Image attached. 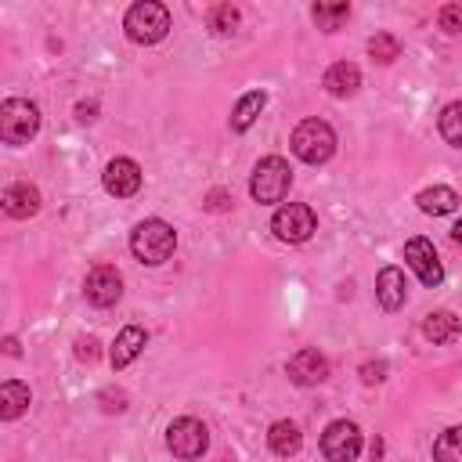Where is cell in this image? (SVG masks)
<instances>
[{
    "label": "cell",
    "mask_w": 462,
    "mask_h": 462,
    "mask_svg": "<svg viewBox=\"0 0 462 462\" xmlns=\"http://www.w3.org/2000/svg\"><path fill=\"white\" fill-rule=\"evenodd\" d=\"M173 249H177V231H173L166 220H159V217L141 220V224L130 231V253H134L141 263H148V267L170 260Z\"/></svg>",
    "instance_id": "1"
},
{
    "label": "cell",
    "mask_w": 462,
    "mask_h": 462,
    "mask_svg": "<svg viewBox=\"0 0 462 462\" xmlns=\"http://www.w3.org/2000/svg\"><path fill=\"white\" fill-rule=\"evenodd\" d=\"M289 144H292V155H296V159H303L307 166H321V162H328L332 152H336V130H332L325 119H303V123L292 130Z\"/></svg>",
    "instance_id": "2"
},
{
    "label": "cell",
    "mask_w": 462,
    "mask_h": 462,
    "mask_svg": "<svg viewBox=\"0 0 462 462\" xmlns=\"http://www.w3.org/2000/svg\"><path fill=\"white\" fill-rule=\"evenodd\" d=\"M123 29H126V36H130L134 43L152 47V43H159V40L170 32V11H166V4H159V0H141V4H134V7L126 11Z\"/></svg>",
    "instance_id": "3"
},
{
    "label": "cell",
    "mask_w": 462,
    "mask_h": 462,
    "mask_svg": "<svg viewBox=\"0 0 462 462\" xmlns=\"http://www.w3.org/2000/svg\"><path fill=\"white\" fill-rule=\"evenodd\" d=\"M292 188V170L282 155H267L256 162L253 177H249V195L260 202V206H271V202H282Z\"/></svg>",
    "instance_id": "4"
},
{
    "label": "cell",
    "mask_w": 462,
    "mask_h": 462,
    "mask_svg": "<svg viewBox=\"0 0 462 462\" xmlns=\"http://www.w3.org/2000/svg\"><path fill=\"white\" fill-rule=\"evenodd\" d=\"M40 130V108L25 97H7L0 105V137L4 144H29Z\"/></svg>",
    "instance_id": "5"
},
{
    "label": "cell",
    "mask_w": 462,
    "mask_h": 462,
    "mask_svg": "<svg viewBox=\"0 0 462 462\" xmlns=\"http://www.w3.org/2000/svg\"><path fill=\"white\" fill-rule=\"evenodd\" d=\"M166 448H170L173 458L195 462V458H202L206 448H209V430H206L199 419L180 415V419H173L170 430H166Z\"/></svg>",
    "instance_id": "6"
},
{
    "label": "cell",
    "mask_w": 462,
    "mask_h": 462,
    "mask_svg": "<svg viewBox=\"0 0 462 462\" xmlns=\"http://www.w3.org/2000/svg\"><path fill=\"white\" fill-rule=\"evenodd\" d=\"M271 231H274V238L296 245V242H307L318 231V217H314V209L307 202H285V206L274 209Z\"/></svg>",
    "instance_id": "7"
},
{
    "label": "cell",
    "mask_w": 462,
    "mask_h": 462,
    "mask_svg": "<svg viewBox=\"0 0 462 462\" xmlns=\"http://www.w3.org/2000/svg\"><path fill=\"white\" fill-rule=\"evenodd\" d=\"M321 455L328 462H354L361 455V430L350 419H336L321 433Z\"/></svg>",
    "instance_id": "8"
},
{
    "label": "cell",
    "mask_w": 462,
    "mask_h": 462,
    "mask_svg": "<svg viewBox=\"0 0 462 462\" xmlns=\"http://www.w3.org/2000/svg\"><path fill=\"white\" fill-rule=\"evenodd\" d=\"M404 260H408V267L419 274V282L426 289H437L444 282V267H440V256H437L430 238H408L404 242Z\"/></svg>",
    "instance_id": "9"
},
{
    "label": "cell",
    "mask_w": 462,
    "mask_h": 462,
    "mask_svg": "<svg viewBox=\"0 0 462 462\" xmlns=\"http://www.w3.org/2000/svg\"><path fill=\"white\" fill-rule=\"evenodd\" d=\"M83 296L90 307H112L123 296V274L112 263L90 267V274L83 278Z\"/></svg>",
    "instance_id": "10"
},
{
    "label": "cell",
    "mask_w": 462,
    "mask_h": 462,
    "mask_svg": "<svg viewBox=\"0 0 462 462\" xmlns=\"http://www.w3.org/2000/svg\"><path fill=\"white\" fill-rule=\"evenodd\" d=\"M101 184H105L108 195H116V199H130V195L141 191V166H137L134 159L119 155V159H112V162L105 166Z\"/></svg>",
    "instance_id": "11"
},
{
    "label": "cell",
    "mask_w": 462,
    "mask_h": 462,
    "mask_svg": "<svg viewBox=\"0 0 462 462\" xmlns=\"http://www.w3.org/2000/svg\"><path fill=\"white\" fill-rule=\"evenodd\" d=\"M285 372H289V379H292L296 386H318V383L328 379V361H325V354L303 346V350H296V354L289 357Z\"/></svg>",
    "instance_id": "12"
},
{
    "label": "cell",
    "mask_w": 462,
    "mask_h": 462,
    "mask_svg": "<svg viewBox=\"0 0 462 462\" xmlns=\"http://www.w3.org/2000/svg\"><path fill=\"white\" fill-rule=\"evenodd\" d=\"M375 300H379L383 310L404 307L408 285H404V271H401V267H383V271L375 274Z\"/></svg>",
    "instance_id": "13"
},
{
    "label": "cell",
    "mask_w": 462,
    "mask_h": 462,
    "mask_svg": "<svg viewBox=\"0 0 462 462\" xmlns=\"http://www.w3.org/2000/svg\"><path fill=\"white\" fill-rule=\"evenodd\" d=\"M325 90L332 94V97H350V94H357V87H361V69L354 65V61H336V65H328L325 69Z\"/></svg>",
    "instance_id": "14"
},
{
    "label": "cell",
    "mask_w": 462,
    "mask_h": 462,
    "mask_svg": "<svg viewBox=\"0 0 462 462\" xmlns=\"http://www.w3.org/2000/svg\"><path fill=\"white\" fill-rule=\"evenodd\" d=\"M4 213L14 220H29L40 213V191L32 184H11L4 191Z\"/></svg>",
    "instance_id": "15"
},
{
    "label": "cell",
    "mask_w": 462,
    "mask_h": 462,
    "mask_svg": "<svg viewBox=\"0 0 462 462\" xmlns=\"http://www.w3.org/2000/svg\"><path fill=\"white\" fill-rule=\"evenodd\" d=\"M422 336H426L430 343H437V346L455 343V339L462 336V321H458L451 310H430L426 321H422Z\"/></svg>",
    "instance_id": "16"
},
{
    "label": "cell",
    "mask_w": 462,
    "mask_h": 462,
    "mask_svg": "<svg viewBox=\"0 0 462 462\" xmlns=\"http://www.w3.org/2000/svg\"><path fill=\"white\" fill-rule=\"evenodd\" d=\"M144 343H148V332H144L141 325H126V328L116 336V343H112V368H126V365L144 350Z\"/></svg>",
    "instance_id": "17"
},
{
    "label": "cell",
    "mask_w": 462,
    "mask_h": 462,
    "mask_svg": "<svg viewBox=\"0 0 462 462\" xmlns=\"http://www.w3.org/2000/svg\"><path fill=\"white\" fill-rule=\"evenodd\" d=\"M415 202H419L422 213H430V217H444V213H455V206H458V191L448 188V184H433V188H422V191L415 195Z\"/></svg>",
    "instance_id": "18"
},
{
    "label": "cell",
    "mask_w": 462,
    "mask_h": 462,
    "mask_svg": "<svg viewBox=\"0 0 462 462\" xmlns=\"http://www.w3.org/2000/svg\"><path fill=\"white\" fill-rule=\"evenodd\" d=\"M267 444H271V451H274V455L289 458V455H296V451L303 448V433H300V426H296V422L278 419V422L267 430Z\"/></svg>",
    "instance_id": "19"
},
{
    "label": "cell",
    "mask_w": 462,
    "mask_h": 462,
    "mask_svg": "<svg viewBox=\"0 0 462 462\" xmlns=\"http://www.w3.org/2000/svg\"><path fill=\"white\" fill-rule=\"evenodd\" d=\"M263 105H267V94H263V90L242 94L238 105H235V112H231V130H235V134H245V130L256 123V116L263 112Z\"/></svg>",
    "instance_id": "20"
},
{
    "label": "cell",
    "mask_w": 462,
    "mask_h": 462,
    "mask_svg": "<svg viewBox=\"0 0 462 462\" xmlns=\"http://www.w3.org/2000/svg\"><path fill=\"white\" fill-rule=\"evenodd\" d=\"M25 408H29V386L18 383V379H7V383L0 386V419L11 422V419H18Z\"/></svg>",
    "instance_id": "21"
},
{
    "label": "cell",
    "mask_w": 462,
    "mask_h": 462,
    "mask_svg": "<svg viewBox=\"0 0 462 462\" xmlns=\"http://www.w3.org/2000/svg\"><path fill=\"white\" fill-rule=\"evenodd\" d=\"M437 126H440V137H444L451 148H462V101L444 105V112H440V119H437Z\"/></svg>",
    "instance_id": "22"
},
{
    "label": "cell",
    "mask_w": 462,
    "mask_h": 462,
    "mask_svg": "<svg viewBox=\"0 0 462 462\" xmlns=\"http://www.w3.org/2000/svg\"><path fill=\"white\" fill-rule=\"evenodd\" d=\"M433 458L437 462H462V426H451L433 440Z\"/></svg>",
    "instance_id": "23"
},
{
    "label": "cell",
    "mask_w": 462,
    "mask_h": 462,
    "mask_svg": "<svg viewBox=\"0 0 462 462\" xmlns=\"http://www.w3.org/2000/svg\"><path fill=\"white\" fill-rule=\"evenodd\" d=\"M346 14H350V4H318V7H314V22H318V29H325V32H336V29L346 22Z\"/></svg>",
    "instance_id": "24"
},
{
    "label": "cell",
    "mask_w": 462,
    "mask_h": 462,
    "mask_svg": "<svg viewBox=\"0 0 462 462\" xmlns=\"http://www.w3.org/2000/svg\"><path fill=\"white\" fill-rule=\"evenodd\" d=\"M368 54H372L375 61L390 65V61L401 54V43H397V36H390V32H375V36L368 40Z\"/></svg>",
    "instance_id": "25"
},
{
    "label": "cell",
    "mask_w": 462,
    "mask_h": 462,
    "mask_svg": "<svg viewBox=\"0 0 462 462\" xmlns=\"http://www.w3.org/2000/svg\"><path fill=\"white\" fill-rule=\"evenodd\" d=\"M209 25H213V32H235V25H238V7H235V4H217V7L209 11Z\"/></svg>",
    "instance_id": "26"
},
{
    "label": "cell",
    "mask_w": 462,
    "mask_h": 462,
    "mask_svg": "<svg viewBox=\"0 0 462 462\" xmlns=\"http://www.w3.org/2000/svg\"><path fill=\"white\" fill-rule=\"evenodd\" d=\"M437 18H440L444 32H462V4H444Z\"/></svg>",
    "instance_id": "27"
},
{
    "label": "cell",
    "mask_w": 462,
    "mask_h": 462,
    "mask_svg": "<svg viewBox=\"0 0 462 462\" xmlns=\"http://www.w3.org/2000/svg\"><path fill=\"white\" fill-rule=\"evenodd\" d=\"M97 346H101V343H97L94 336H79V339H76V357H79V361H97Z\"/></svg>",
    "instance_id": "28"
},
{
    "label": "cell",
    "mask_w": 462,
    "mask_h": 462,
    "mask_svg": "<svg viewBox=\"0 0 462 462\" xmlns=\"http://www.w3.org/2000/svg\"><path fill=\"white\" fill-rule=\"evenodd\" d=\"M361 379H365V383H383V379H386V361H368V365H361Z\"/></svg>",
    "instance_id": "29"
},
{
    "label": "cell",
    "mask_w": 462,
    "mask_h": 462,
    "mask_svg": "<svg viewBox=\"0 0 462 462\" xmlns=\"http://www.w3.org/2000/svg\"><path fill=\"white\" fill-rule=\"evenodd\" d=\"M101 401H105V411H123L126 408V393L123 390H105Z\"/></svg>",
    "instance_id": "30"
},
{
    "label": "cell",
    "mask_w": 462,
    "mask_h": 462,
    "mask_svg": "<svg viewBox=\"0 0 462 462\" xmlns=\"http://www.w3.org/2000/svg\"><path fill=\"white\" fill-rule=\"evenodd\" d=\"M79 119L90 123V119H94V105H79Z\"/></svg>",
    "instance_id": "31"
},
{
    "label": "cell",
    "mask_w": 462,
    "mask_h": 462,
    "mask_svg": "<svg viewBox=\"0 0 462 462\" xmlns=\"http://www.w3.org/2000/svg\"><path fill=\"white\" fill-rule=\"evenodd\" d=\"M4 350L14 357V354H18V339H14V336H7V339H4Z\"/></svg>",
    "instance_id": "32"
},
{
    "label": "cell",
    "mask_w": 462,
    "mask_h": 462,
    "mask_svg": "<svg viewBox=\"0 0 462 462\" xmlns=\"http://www.w3.org/2000/svg\"><path fill=\"white\" fill-rule=\"evenodd\" d=\"M227 202H224V195L220 191H213V202H209V209H224Z\"/></svg>",
    "instance_id": "33"
},
{
    "label": "cell",
    "mask_w": 462,
    "mask_h": 462,
    "mask_svg": "<svg viewBox=\"0 0 462 462\" xmlns=\"http://www.w3.org/2000/svg\"><path fill=\"white\" fill-rule=\"evenodd\" d=\"M451 238L462 245V220H455V227H451Z\"/></svg>",
    "instance_id": "34"
}]
</instances>
